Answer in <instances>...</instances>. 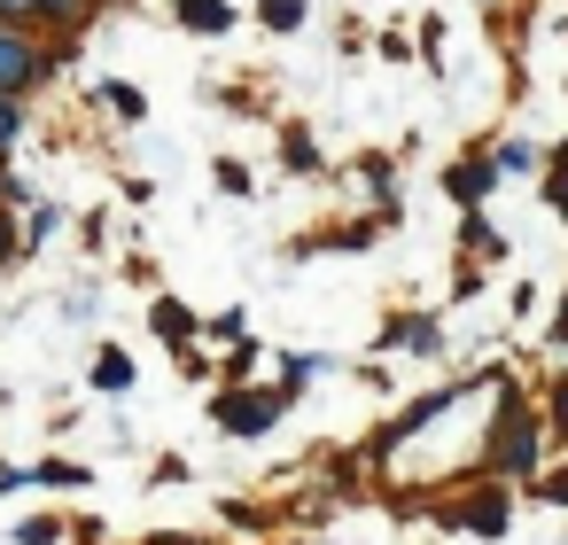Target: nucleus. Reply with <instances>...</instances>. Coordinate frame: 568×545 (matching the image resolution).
<instances>
[{
  "label": "nucleus",
  "instance_id": "1",
  "mask_svg": "<svg viewBox=\"0 0 568 545\" xmlns=\"http://www.w3.org/2000/svg\"><path fill=\"white\" fill-rule=\"evenodd\" d=\"M537 460H545V421H537V405H529L521 390H506L483 467H490V475H506V483H529V475H537Z\"/></svg>",
  "mask_w": 568,
  "mask_h": 545
},
{
  "label": "nucleus",
  "instance_id": "2",
  "mask_svg": "<svg viewBox=\"0 0 568 545\" xmlns=\"http://www.w3.org/2000/svg\"><path fill=\"white\" fill-rule=\"evenodd\" d=\"M63 55H71V40H40L24 24H0V102H24L32 87H48Z\"/></svg>",
  "mask_w": 568,
  "mask_h": 545
},
{
  "label": "nucleus",
  "instance_id": "3",
  "mask_svg": "<svg viewBox=\"0 0 568 545\" xmlns=\"http://www.w3.org/2000/svg\"><path fill=\"white\" fill-rule=\"evenodd\" d=\"M288 382H273V390H219V405H211V421L226 428V436H265L281 413H288Z\"/></svg>",
  "mask_w": 568,
  "mask_h": 545
},
{
  "label": "nucleus",
  "instance_id": "4",
  "mask_svg": "<svg viewBox=\"0 0 568 545\" xmlns=\"http://www.w3.org/2000/svg\"><path fill=\"white\" fill-rule=\"evenodd\" d=\"M94 9H110V0H32V32L40 40H79L94 24Z\"/></svg>",
  "mask_w": 568,
  "mask_h": 545
},
{
  "label": "nucleus",
  "instance_id": "5",
  "mask_svg": "<svg viewBox=\"0 0 568 545\" xmlns=\"http://www.w3.org/2000/svg\"><path fill=\"white\" fill-rule=\"evenodd\" d=\"M444 522H452V529H475V537H506L514 506H506V491H475V498H459Z\"/></svg>",
  "mask_w": 568,
  "mask_h": 545
},
{
  "label": "nucleus",
  "instance_id": "6",
  "mask_svg": "<svg viewBox=\"0 0 568 545\" xmlns=\"http://www.w3.org/2000/svg\"><path fill=\"white\" fill-rule=\"evenodd\" d=\"M490 188H498V164H490V157H459V164L444 172V195H452L459 211H483Z\"/></svg>",
  "mask_w": 568,
  "mask_h": 545
},
{
  "label": "nucleus",
  "instance_id": "7",
  "mask_svg": "<svg viewBox=\"0 0 568 545\" xmlns=\"http://www.w3.org/2000/svg\"><path fill=\"white\" fill-rule=\"evenodd\" d=\"M172 17H180L187 32L219 40V32H234V0H172Z\"/></svg>",
  "mask_w": 568,
  "mask_h": 545
},
{
  "label": "nucleus",
  "instance_id": "8",
  "mask_svg": "<svg viewBox=\"0 0 568 545\" xmlns=\"http://www.w3.org/2000/svg\"><path fill=\"white\" fill-rule=\"evenodd\" d=\"M149 327H156L172 351H180V343H195V312H187L180 296H156V304H149Z\"/></svg>",
  "mask_w": 568,
  "mask_h": 545
},
{
  "label": "nucleus",
  "instance_id": "9",
  "mask_svg": "<svg viewBox=\"0 0 568 545\" xmlns=\"http://www.w3.org/2000/svg\"><path fill=\"white\" fill-rule=\"evenodd\" d=\"M382 343H397V351H436V343H444V327H436L428 312H405V320H397Z\"/></svg>",
  "mask_w": 568,
  "mask_h": 545
},
{
  "label": "nucleus",
  "instance_id": "10",
  "mask_svg": "<svg viewBox=\"0 0 568 545\" xmlns=\"http://www.w3.org/2000/svg\"><path fill=\"white\" fill-rule=\"evenodd\" d=\"M94 390H110V397H125V390H133V359H125L118 343H102V351H94Z\"/></svg>",
  "mask_w": 568,
  "mask_h": 545
},
{
  "label": "nucleus",
  "instance_id": "11",
  "mask_svg": "<svg viewBox=\"0 0 568 545\" xmlns=\"http://www.w3.org/2000/svg\"><path fill=\"white\" fill-rule=\"evenodd\" d=\"M102 110L125 118V125H141V118H149V94H141V87H102Z\"/></svg>",
  "mask_w": 568,
  "mask_h": 545
},
{
  "label": "nucleus",
  "instance_id": "12",
  "mask_svg": "<svg viewBox=\"0 0 568 545\" xmlns=\"http://www.w3.org/2000/svg\"><path fill=\"white\" fill-rule=\"evenodd\" d=\"M195 335H211V343H250V312H211V320H195Z\"/></svg>",
  "mask_w": 568,
  "mask_h": 545
},
{
  "label": "nucleus",
  "instance_id": "13",
  "mask_svg": "<svg viewBox=\"0 0 568 545\" xmlns=\"http://www.w3.org/2000/svg\"><path fill=\"white\" fill-rule=\"evenodd\" d=\"M32 483H48V491H87V467H79V460H40Z\"/></svg>",
  "mask_w": 568,
  "mask_h": 545
},
{
  "label": "nucleus",
  "instance_id": "14",
  "mask_svg": "<svg viewBox=\"0 0 568 545\" xmlns=\"http://www.w3.org/2000/svg\"><path fill=\"white\" fill-rule=\"evenodd\" d=\"M257 24L265 32H296L304 24V0H257Z\"/></svg>",
  "mask_w": 568,
  "mask_h": 545
},
{
  "label": "nucleus",
  "instance_id": "15",
  "mask_svg": "<svg viewBox=\"0 0 568 545\" xmlns=\"http://www.w3.org/2000/svg\"><path fill=\"white\" fill-rule=\"evenodd\" d=\"M281 164H288V172H320V149H312V133H296V125H288V141H281Z\"/></svg>",
  "mask_w": 568,
  "mask_h": 545
},
{
  "label": "nucleus",
  "instance_id": "16",
  "mask_svg": "<svg viewBox=\"0 0 568 545\" xmlns=\"http://www.w3.org/2000/svg\"><path fill=\"white\" fill-rule=\"evenodd\" d=\"M490 164H498V180H506V172H537V149H529V141H498Z\"/></svg>",
  "mask_w": 568,
  "mask_h": 545
},
{
  "label": "nucleus",
  "instance_id": "17",
  "mask_svg": "<svg viewBox=\"0 0 568 545\" xmlns=\"http://www.w3.org/2000/svg\"><path fill=\"white\" fill-rule=\"evenodd\" d=\"M9 265H24V234H17L9 211H0V273H9Z\"/></svg>",
  "mask_w": 568,
  "mask_h": 545
},
{
  "label": "nucleus",
  "instance_id": "18",
  "mask_svg": "<svg viewBox=\"0 0 568 545\" xmlns=\"http://www.w3.org/2000/svg\"><path fill=\"white\" fill-rule=\"evenodd\" d=\"M17 133H24V102H0V164H9Z\"/></svg>",
  "mask_w": 568,
  "mask_h": 545
},
{
  "label": "nucleus",
  "instance_id": "19",
  "mask_svg": "<svg viewBox=\"0 0 568 545\" xmlns=\"http://www.w3.org/2000/svg\"><path fill=\"white\" fill-rule=\"evenodd\" d=\"M358 180H366V188H382V195H389V188H397V164H389V157H358Z\"/></svg>",
  "mask_w": 568,
  "mask_h": 545
},
{
  "label": "nucleus",
  "instance_id": "20",
  "mask_svg": "<svg viewBox=\"0 0 568 545\" xmlns=\"http://www.w3.org/2000/svg\"><path fill=\"white\" fill-rule=\"evenodd\" d=\"M211 172H219V188H226V195H250V164H242V157H219Z\"/></svg>",
  "mask_w": 568,
  "mask_h": 545
},
{
  "label": "nucleus",
  "instance_id": "21",
  "mask_svg": "<svg viewBox=\"0 0 568 545\" xmlns=\"http://www.w3.org/2000/svg\"><path fill=\"white\" fill-rule=\"evenodd\" d=\"M459 242H467V250H498V234H490V219H483V211H467V226H459Z\"/></svg>",
  "mask_w": 568,
  "mask_h": 545
},
{
  "label": "nucleus",
  "instance_id": "22",
  "mask_svg": "<svg viewBox=\"0 0 568 545\" xmlns=\"http://www.w3.org/2000/svg\"><path fill=\"white\" fill-rule=\"evenodd\" d=\"M17 537H24V545H55V537H63V522H55V514H40V522H24Z\"/></svg>",
  "mask_w": 568,
  "mask_h": 545
},
{
  "label": "nucleus",
  "instance_id": "23",
  "mask_svg": "<svg viewBox=\"0 0 568 545\" xmlns=\"http://www.w3.org/2000/svg\"><path fill=\"white\" fill-rule=\"evenodd\" d=\"M0 24H24L32 32V0H0Z\"/></svg>",
  "mask_w": 568,
  "mask_h": 545
},
{
  "label": "nucleus",
  "instance_id": "24",
  "mask_svg": "<svg viewBox=\"0 0 568 545\" xmlns=\"http://www.w3.org/2000/svg\"><path fill=\"white\" fill-rule=\"evenodd\" d=\"M149 545H203V537H149Z\"/></svg>",
  "mask_w": 568,
  "mask_h": 545
}]
</instances>
